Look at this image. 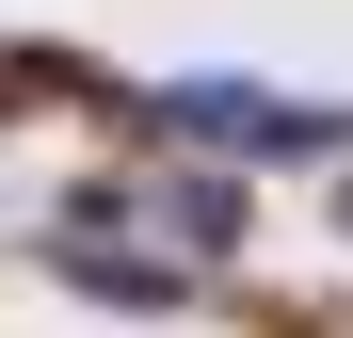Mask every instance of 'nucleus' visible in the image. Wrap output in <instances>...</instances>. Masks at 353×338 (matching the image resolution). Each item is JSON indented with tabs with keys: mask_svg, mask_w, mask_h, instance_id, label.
Listing matches in <instances>:
<instances>
[{
	"mask_svg": "<svg viewBox=\"0 0 353 338\" xmlns=\"http://www.w3.org/2000/svg\"><path fill=\"white\" fill-rule=\"evenodd\" d=\"M161 129H209V145H257V161H321L337 113H273V97H176Z\"/></svg>",
	"mask_w": 353,
	"mask_h": 338,
	"instance_id": "obj_1",
	"label": "nucleus"
}]
</instances>
